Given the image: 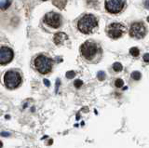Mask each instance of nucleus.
<instances>
[{
    "label": "nucleus",
    "instance_id": "f257e3e1",
    "mask_svg": "<svg viewBox=\"0 0 149 148\" xmlns=\"http://www.w3.org/2000/svg\"><path fill=\"white\" fill-rule=\"evenodd\" d=\"M98 26V21L97 19L91 14L85 15L82 17L78 21L77 27L79 29L80 32L84 34H90L97 28Z\"/></svg>",
    "mask_w": 149,
    "mask_h": 148
},
{
    "label": "nucleus",
    "instance_id": "f03ea898",
    "mask_svg": "<svg viewBox=\"0 0 149 148\" xmlns=\"http://www.w3.org/2000/svg\"><path fill=\"white\" fill-rule=\"evenodd\" d=\"M34 66L40 74L46 75L52 69V60L45 55H39L34 60Z\"/></svg>",
    "mask_w": 149,
    "mask_h": 148
},
{
    "label": "nucleus",
    "instance_id": "7ed1b4c3",
    "mask_svg": "<svg viewBox=\"0 0 149 148\" xmlns=\"http://www.w3.org/2000/svg\"><path fill=\"white\" fill-rule=\"evenodd\" d=\"M4 83H5L6 87L13 89L20 86L21 83V75L16 71H8L4 75Z\"/></svg>",
    "mask_w": 149,
    "mask_h": 148
},
{
    "label": "nucleus",
    "instance_id": "20e7f679",
    "mask_svg": "<svg viewBox=\"0 0 149 148\" xmlns=\"http://www.w3.org/2000/svg\"><path fill=\"white\" fill-rule=\"evenodd\" d=\"M82 56L88 61H92L97 55L98 46L92 41H87L80 48Z\"/></svg>",
    "mask_w": 149,
    "mask_h": 148
},
{
    "label": "nucleus",
    "instance_id": "39448f33",
    "mask_svg": "<svg viewBox=\"0 0 149 148\" xmlns=\"http://www.w3.org/2000/svg\"><path fill=\"white\" fill-rule=\"evenodd\" d=\"M44 21L46 22L48 25H50V27L53 28H59L62 24V20H61L60 14L56 12H49L45 15L44 18Z\"/></svg>",
    "mask_w": 149,
    "mask_h": 148
},
{
    "label": "nucleus",
    "instance_id": "423d86ee",
    "mask_svg": "<svg viewBox=\"0 0 149 148\" xmlns=\"http://www.w3.org/2000/svg\"><path fill=\"white\" fill-rule=\"evenodd\" d=\"M125 5V0H106V8L110 13H118Z\"/></svg>",
    "mask_w": 149,
    "mask_h": 148
},
{
    "label": "nucleus",
    "instance_id": "0eeeda50",
    "mask_svg": "<svg viewBox=\"0 0 149 148\" xmlns=\"http://www.w3.org/2000/svg\"><path fill=\"white\" fill-rule=\"evenodd\" d=\"M130 35L131 37L141 39L146 35V27L142 22H135L131 25L130 30Z\"/></svg>",
    "mask_w": 149,
    "mask_h": 148
},
{
    "label": "nucleus",
    "instance_id": "6e6552de",
    "mask_svg": "<svg viewBox=\"0 0 149 148\" xmlns=\"http://www.w3.org/2000/svg\"><path fill=\"white\" fill-rule=\"evenodd\" d=\"M125 31V27L121 24H111L107 28L108 35L113 39L120 37Z\"/></svg>",
    "mask_w": 149,
    "mask_h": 148
},
{
    "label": "nucleus",
    "instance_id": "1a4fd4ad",
    "mask_svg": "<svg viewBox=\"0 0 149 148\" xmlns=\"http://www.w3.org/2000/svg\"><path fill=\"white\" fill-rule=\"evenodd\" d=\"M14 57L13 50L8 47L0 48V64H7L10 62Z\"/></svg>",
    "mask_w": 149,
    "mask_h": 148
},
{
    "label": "nucleus",
    "instance_id": "9d476101",
    "mask_svg": "<svg viewBox=\"0 0 149 148\" xmlns=\"http://www.w3.org/2000/svg\"><path fill=\"white\" fill-rule=\"evenodd\" d=\"M67 39H68L67 35H65L64 33H57L53 37L54 43L56 45H62V44H63L65 40H67Z\"/></svg>",
    "mask_w": 149,
    "mask_h": 148
},
{
    "label": "nucleus",
    "instance_id": "9b49d317",
    "mask_svg": "<svg viewBox=\"0 0 149 148\" xmlns=\"http://www.w3.org/2000/svg\"><path fill=\"white\" fill-rule=\"evenodd\" d=\"M52 3H53L55 7L60 8V10H63L67 3V0H52Z\"/></svg>",
    "mask_w": 149,
    "mask_h": 148
},
{
    "label": "nucleus",
    "instance_id": "f8f14e48",
    "mask_svg": "<svg viewBox=\"0 0 149 148\" xmlns=\"http://www.w3.org/2000/svg\"><path fill=\"white\" fill-rule=\"evenodd\" d=\"M10 5H11V0H3V1L0 2V10H6Z\"/></svg>",
    "mask_w": 149,
    "mask_h": 148
},
{
    "label": "nucleus",
    "instance_id": "ddd939ff",
    "mask_svg": "<svg viewBox=\"0 0 149 148\" xmlns=\"http://www.w3.org/2000/svg\"><path fill=\"white\" fill-rule=\"evenodd\" d=\"M131 78L132 79H134V80H139L140 78H141V77H142V75H141V73H140V72H138V71H134V72H132V73H131Z\"/></svg>",
    "mask_w": 149,
    "mask_h": 148
},
{
    "label": "nucleus",
    "instance_id": "4468645a",
    "mask_svg": "<svg viewBox=\"0 0 149 148\" xmlns=\"http://www.w3.org/2000/svg\"><path fill=\"white\" fill-rule=\"evenodd\" d=\"M123 68V66L120 64V62H115V64H113V69L115 70L116 72H120Z\"/></svg>",
    "mask_w": 149,
    "mask_h": 148
},
{
    "label": "nucleus",
    "instance_id": "2eb2a0df",
    "mask_svg": "<svg viewBox=\"0 0 149 148\" xmlns=\"http://www.w3.org/2000/svg\"><path fill=\"white\" fill-rule=\"evenodd\" d=\"M130 53L132 56H134V57H137L138 55H139V53H140V51H139V49L137 48H131L130 49Z\"/></svg>",
    "mask_w": 149,
    "mask_h": 148
},
{
    "label": "nucleus",
    "instance_id": "dca6fc26",
    "mask_svg": "<svg viewBox=\"0 0 149 148\" xmlns=\"http://www.w3.org/2000/svg\"><path fill=\"white\" fill-rule=\"evenodd\" d=\"M97 77H98L99 80L103 81V80L106 79V73H104V72H103V71H100L99 73H98V75H97Z\"/></svg>",
    "mask_w": 149,
    "mask_h": 148
},
{
    "label": "nucleus",
    "instance_id": "f3484780",
    "mask_svg": "<svg viewBox=\"0 0 149 148\" xmlns=\"http://www.w3.org/2000/svg\"><path fill=\"white\" fill-rule=\"evenodd\" d=\"M123 80L120 79V78H117L116 81H115V85H116V87L117 88H121V87H123Z\"/></svg>",
    "mask_w": 149,
    "mask_h": 148
},
{
    "label": "nucleus",
    "instance_id": "a211bd4d",
    "mask_svg": "<svg viewBox=\"0 0 149 148\" xmlns=\"http://www.w3.org/2000/svg\"><path fill=\"white\" fill-rule=\"evenodd\" d=\"M74 87L76 88H80V87H82V85H83V82H82V80H80V79H77L76 81H74Z\"/></svg>",
    "mask_w": 149,
    "mask_h": 148
},
{
    "label": "nucleus",
    "instance_id": "6ab92c4d",
    "mask_svg": "<svg viewBox=\"0 0 149 148\" xmlns=\"http://www.w3.org/2000/svg\"><path fill=\"white\" fill-rule=\"evenodd\" d=\"M74 75H76V73H74V71H68L67 73H66V77L67 78H70V79L73 78Z\"/></svg>",
    "mask_w": 149,
    "mask_h": 148
},
{
    "label": "nucleus",
    "instance_id": "aec40b11",
    "mask_svg": "<svg viewBox=\"0 0 149 148\" xmlns=\"http://www.w3.org/2000/svg\"><path fill=\"white\" fill-rule=\"evenodd\" d=\"M143 61L146 62H149V53H146V54L143 55Z\"/></svg>",
    "mask_w": 149,
    "mask_h": 148
},
{
    "label": "nucleus",
    "instance_id": "412c9836",
    "mask_svg": "<svg viewBox=\"0 0 149 148\" xmlns=\"http://www.w3.org/2000/svg\"><path fill=\"white\" fill-rule=\"evenodd\" d=\"M44 83H45V84L47 85L48 87L50 86V81H49V80H47V79H44Z\"/></svg>",
    "mask_w": 149,
    "mask_h": 148
},
{
    "label": "nucleus",
    "instance_id": "4be33fe9",
    "mask_svg": "<svg viewBox=\"0 0 149 148\" xmlns=\"http://www.w3.org/2000/svg\"><path fill=\"white\" fill-rule=\"evenodd\" d=\"M144 6H146V8H149V0H147V1L144 3Z\"/></svg>",
    "mask_w": 149,
    "mask_h": 148
},
{
    "label": "nucleus",
    "instance_id": "5701e85b",
    "mask_svg": "<svg viewBox=\"0 0 149 148\" xmlns=\"http://www.w3.org/2000/svg\"><path fill=\"white\" fill-rule=\"evenodd\" d=\"M2 146H3V142H0V148H2Z\"/></svg>",
    "mask_w": 149,
    "mask_h": 148
},
{
    "label": "nucleus",
    "instance_id": "b1692460",
    "mask_svg": "<svg viewBox=\"0 0 149 148\" xmlns=\"http://www.w3.org/2000/svg\"><path fill=\"white\" fill-rule=\"evenodd\" d=\"M147 21H148V22H149V16H148V17H147Z\"/></svg>",
    "mask_w": 149,
    "mask_h": 148
},
{
    "label": "nucleus",
    "instance_id": "393cba45",
    "mask_svg": "<svg viewBox=\"0 0 149 148\" xmlns=\"http://www.w3.org/2000/svg\"><path fill=\"white\" fill-rule=\"evenodd\" d=\"M43 1H46V0H43Z\"/></svg>",
    "mask_w": 149,
    "mask_h": 148
}]
</instances>
